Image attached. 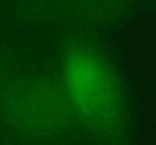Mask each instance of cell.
I'll return each instance as SVG.
<instances>
[{
  "label": "cell",
  "mask_w": 156,
  "mask_h": 145,
  "mask_svg": "<svg viewBox=\"0 0 156 145\" xmlns=\"http://www.w3.org/2000/svg\"><path fill=\"white\" fill-rule=\"evenodd\" d=\"M61 89L73 115L88 133L117 136L126 121V100L117 71L91 47L68 50L61 62Z\"/></svg>",
  "instance_id": "obj_1"
},
{
  "label": "cell",
  "mask_w": 156,
  "mask_h": 145,
  "mask_svg": "<svg viewBox=\"0 0 156 145\" xmlns=\"http://www.w3.org/2000/svg\"><path fill=\"white\" fill-rule=\"evenodd\" d=\"M5 121L30 139L50 141L67 133L73 115L62 89L43 82L11 83L0 92Z\"/></svg>",
  "instance_id": "obj_2"
}]
</instances>
